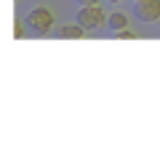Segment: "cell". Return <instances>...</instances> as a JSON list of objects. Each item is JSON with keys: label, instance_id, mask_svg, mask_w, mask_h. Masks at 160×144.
<instances>
[{"label": "cell", "instance_id": "1", "mask_svg": "<svg viewBox=\"0 0 160 144\" xmlns=\"http://www.w3.org/2000/svg\"><path fill=\"white\" fill-rule=\"evenodd\" d=\"M27 27L32 35H38V37H43V35H48L53 29V11L48 6H35L27 11Z\"/></svg>", "mask_w": 160, "mask_h": 144}, {"label": "cell", "instance_id": "8", "mask_svg": "<svg viewBox=\"0 0 160 144\" xmlns=\"http://www.w3.org/2000/svg\"><path fill=\"white\" fill-rule=\"evenodd\" d=\"M93 3H99V0H78V6H93Z\"/></svg>", "mask_w": 160, "mask_h": 144}, {"label": "cell", "instance_id": "9", "mask_svg": "<svg viewBox=\"0 0 160 144\" xmlns=\"http://www.w3.org/2000/svg\"><path fill=\"white\" fill-rule=\"evenodd\" d=\"M107 3H123V0H107Z\"/></svg>", "mask_w": 160, "mask_h": 144}, {"label": "cell", "instance_id": "3", "mask_svg": "<svg viewBox=\"0 0 160 144\" xmlns=\"http://www.w3.org/2000/svg\"><path fill=\"white\" fill-rule=\"evenodd\" d=\"M133 13H136V19H142L144 24L160 22V0H136Z\"/></svg>", "mask_w": 160, "mask_h": 144}, {"label": "cell", "instance_id": "6", "mask_svg": "<svg viewBox=\"0 0 160 144\" xmlns=\"http://www.w3.org/2000/svg\"><path fill=\"white\" fill-rule=\"evenodd\" d=\"M29 27L27 22H22V19H13V40H24V37H29Z\"/></svg>", "mask_w": 160, "mask_h": 144}, {"label": "cell", "instance_id": "5", "mask_svg": "<svg viewBox=\"0 0 160 144\" xmlns=\"http://www.w3.org/2000/svg\"><path fill=\"white\" fill-rule=\"evenodd\" d=\"M128 27V13L126 11H112L107 16V29L109 32H120V29Z\"/></svg>", "mask_w": 160, "mask_h": 144}, {"label": "cell", "instance_id": "2", "mask_svg": "<svg viewBox=\"0 0 160 144\" xmlns=\"http://www.w3.org/2000/svg\"><path fill=\"white\" fill-rule=\"evenodd\" d=\"M107 16L109 13H104V8L99 3H93V6H80L78 13H75V22H80L88 32H93V29L107 27Z\"/></svg>", "mask_w": 160, "mask_h": 144}, {"label": "cell", "instance_id": "4", "mask_svg": "<svg viewBox=\"0 0 160 144\" xmlns=\"http://www.w3.org/2000/svg\"><path fill=\"white\" fill-rule=\"evenodd\" d=\"M86 32H88V29L83 27L80 22H75V24H62V27H59V37H64V40H83Z\"/></svg>", "mask_w": 160, "mask_h": 144}, {"label": "cell", "instance_id": "7", "mask_svg": "<svg viewBox=\"0 0 160 144\" xmlns=\"http://www.w3.org/2000/svg\"><path fill=\"white\" fill-rule=\"evenodd\" d=\"M115 37H118V40H136L139 35L133 32L131 27H126V29H120V32H115Z\"/></svg>", "mask_w": 160, "mask_h": 144}]
</instances>
